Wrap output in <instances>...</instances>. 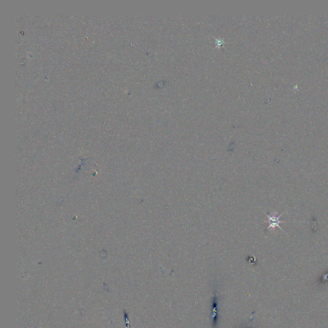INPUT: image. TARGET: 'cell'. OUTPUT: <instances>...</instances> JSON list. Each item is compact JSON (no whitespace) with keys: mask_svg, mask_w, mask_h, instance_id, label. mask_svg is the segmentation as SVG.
<instances>
[{"mask_svg":"<svg viewBox=\"0 0 328 328\" xmlns=\"http://www.w3.org/2000/svg\"><path fill=\"white\" fill-rule=\"evenodd\" d=\"M266 215H267L268 218H267V220L265 222L269 224V226L267 227V229H269L270 228H272V229H275L276 228H278L281 230L283 231L282 228L279 226V224H281L282 223H284V221H281L279 220V218L282 216V214L278 215V212L276 211H275L274 213H272L271 215H269L267 213H266Z\"/></svg>","mask_w":328,"mask_h":328,"instance_id":"1","label":"cell"},{"mask_svg":"<svg viewBox=\"0 0 328 328\" xmlns=\"http://www.w3.org/2000/svg\"><path fill=\"white\" fill-rule=\"evenodd\" d=\"M218 297H217V295L215 292L213 296L212 306V324L213 328L217 327V321H218Z\"/></svg>","mask_w":328,"mask_h":328,"instance_id":"2","label":"cell"},{"mask_svg":"<svg viewBox=\"0 0 328 328\" xmlns=\"http://www.w3.org/2000/svg\"><path fill=\"white\" fill-rule=\"evenodd\" d=\"M125 320H126V326H127V327L128 328H130V327L129 325L128 319V313L126 311H125Z\"/></svg>","mask_w":328,"mask_h":328,"instance_id":"3","label":"cell"}]
</instances>
